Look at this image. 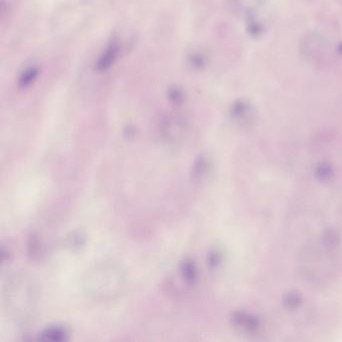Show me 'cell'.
<instances>
[{
    "label": "cell",
    "instance_id": "5b68a950",
    "mask_svg": "<svg viewBox=\"0 0 342 342\" xmlns=\"http://www.w3.org/2000/svg\"><path fill=\"white\" fill-rule=\"evenodd\" d=\"M223 262V253L219 249L212 250L208 255V266L211 270L218 269Z\"/></svg>",
    "mask_w": 342,
    "mask_h": 342
},
{
    "label": "cell",
    "instance_id": "3957f363",
    "mask_svg": "<svg viewBox=\"0 0 342 342\" xmlns=\"http://www.w3.org/2000/svg\"><path fill=\"white\" fill-rule=\"evenodd\" d=\"M181 274L183 276V278L187 281L189 284H194L198 279V271L195 265L190 260H185V261L181 264L180 267Z\"/></svg>",
    "mask_w": 342,
    "mask_h": 342
},
{
    "label": "cell",
    "instance_id": "6da1fadb",
    "mask_svg": "<svg viewBox=\"0 0 342 342\" xmlns=\"http://www.w3.org/2000/svg\"><path fill=\"white\" fill-rule=\"evenodd\" d=\"M231 320L234 326L246 331H255L260 326V321L257 318L243 312H235Z\"/></svg>",
    "mask_w": 342,
    "mask_h": 342
},
{
    "label": "cell",
    "instance_id": "9c48e42d",
    "mask_svg": "<svg viewBox=\"0 0 342 342\" xmlns=\"http://www.w3.org/2000/svg\"><path fill=\"white\" fill-rule=\"evenodd\" d=\"M317 175H318V177L320 179H322V180H327L329 177L332 176V170H331V168L329 166L323 165V166L318 168Z\"/></svg>",
    "mask_w": 342,
    "mask_h": 342
},
{
    "label": "cell",
    "instance_id": "ba28073f",
    "mask_svg": "<svg viewBox=\"0 0 342 342\" xmlns=\"http://www.w3.org/2000/svg\"><path fill=\"white\" fill-rule=\"evenodd\" d=\"M285 303L288 308H296L300 304V297L295 293H291V294L287 295Z\"/></svg>",
    "mask_w": 342,
    "mask_h": 342
},
{
    "label": "cell",
    "instance_id": "277c9868",
    "mask_svg": "<svg viewBox=\"0 0 342 342\" xmlns=\"http://www.w3.org/2000/svg\"><path fill=\"white\" fill-rule=\"evenodd\" d=\"M42 336L45 340L62 341L67 339L68 332L66 329L60 326H54V327H50L45 329L42 333Z\"/></svg>",
    "mask_w": 342,
    "mask_h": 342
},
{
    "label": "cell",
    "instance_id": "8992f818",
    "mask_svg": "<svg viewBox=\"0 0 342 342\" xmlns=\"http://www.w3.org/2000/svg\"><path fill=\"white\" fill-rule=\"evenodd\" d=\"M28 251H29V255H30L32 258H38V257H40V255L42 254V249H41L40 241H39L38 238L36 237L35 235H32L31 238H30V240H29Z\"/></svg>",
    "mask_w": 342,
    "mask_h": 342
},
{
    "label": "cell",
    "instance_id": "7a4b0ae2",
    "mask_svg": "<svg viewBox=\"0 0 342 342\" xmlns=\"http://www.w3.org/2000/svg\"><path fill=\"white\" fill-rule=\"evenodd\" d=\"M209 172H210V161L206 157L201 156L194 165L193 173H192L193 179L196 182H201L208 176Z\"/></svg>",
    "mask_w": 342,
    "mask_h": 342
},
{
    "label": "cell",
    "instance_id": "52a82bcc",
    "mask_svg": "<svg viewBox=\"0 0 342 342\" xmlns=\"http://www.w3.org/2000/svg\"><path fill=\"white\" fill-rule=\"evenodd\" d=\"M69 242H70V246H72V248H79L80 246L84 245L85 237L80 233L76 232V233H73L72 237L69 238Z\"/></svg>",
    "mask_w": 342,
    "mask_h": 342
}]
</instances>
